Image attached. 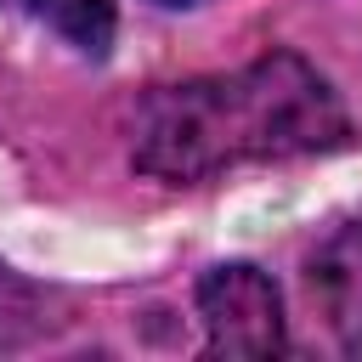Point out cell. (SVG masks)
Masks as SVG:
<instances>
[{
    "label": "cell",
    "mask_w": 362,
    "mask_h": 362,
    "mask_svg": "<svg viewBox=\"0 0 362 362\" xmlns=\"http://www.w3.org/2000/svg\"><path fill=\"white\" fill-rule=\"evenodd\" d=\"M17 6L45 17L85 57H107V45H113V0H17Z\"/></svg>",
    "instance_id": "277c9868"
},
{
    "label": "cell",
    "mask_w": 362,
    "mask_h": 362,
    "mask_svg": "<svg viewBox=\"0 0 362 362\" xmlns=\"http://www.w3.org/2000/svg\"><path fill=\"white\" fill-rule=\"evenodd\" d=\"M158 6H198V0H158Z\"/></svg>",
    "instance_id": "5b68a950"
},
{
    "label": "cell",
    "mask_w": 362,
    "mask_h": 362,
    "mask_svg": "<svg viewBox=\"0 0 362 362\" xmlns=\"http://www.w3.org/2000/svg\"><path fill=\"white\" fill-rule=\"evenodd\" d=\"M305 294L339 351L362 356V221L334 226L305 260Z\"/></svg>",
    "instance_id": "3957f363"
},
{
    "label": "cell",
    "mask_w": 362,
    "mask_h": 362,
    "mask_svg": "<svg viewBox=\"0 0 362 362\" xmlns=\"http://www.w3.org/2000/svg\"><path fill=\"white\" fill-rule=\"evenodd\" d=\"M198 317L209 334L204 356H283L288 351L283 294L249 260H226L198 277Z\"/></svg>",
    "instance_id": "7a4b0ae2"
},
{
    "label": "cell",
    "mask_w": 362,
    "mask_h": 362,
    "mask_svg": "<svg viewBox=\"0 0 362 362\" xmlns=\"http://www.w3.org/2000/svg\"><path fill=\"white\" fill-rule=\"evenodd\" d=\"M351 130L334 85L294 51L255 57L232 74L158 85L136 113V170L158 181H204L232 164L300 158L339 147Z\"/></svg>",
    "instance_id": "6da1fadb"
}]
</instances>
